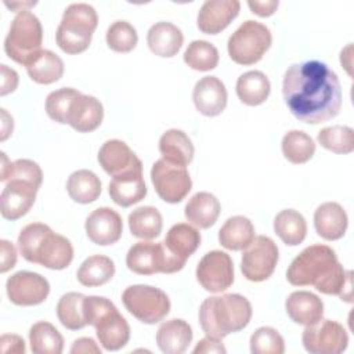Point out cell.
Masks as SVG:
<instances>
[{"label": "cell", "instance_id": "6da1fadb", "mask_svg": "<svg viewBox=\"0 0 354 354\" xmlns=\"http://www.w3.org/2000/svg\"><path fill=\"white\" fill-rule=\"evenodd\" d=\"M282 94L290 113L304 123H322L342 108V86L337 75L321 61L290 65L282 82Z\"/></svg>", "mask_w": 354, "mask_h": 354}, {"label": "cell", "instance_id": "7a4b0ae2", "mask_svg": "<svg viewBox=\"0 0 354 354\" xmlns=\"http://www.w3.org/2000/svg\"><path fill=\"white\" fill-rule=\"evenodd\" d=\"M286 279L293 286H314L324 295H337L351 303V272L339 263L328 245H311L290 263Z\"/></svg>", "mask_w": 354, "mask_h": 354}, {"label": "cell", "instance_id": "3957f363", "mask_svg": "<svg viewBox=\"0 0 354 354\" xmlns=\"http://www.w3.org/2000/svg\"><path fill=\"white\" fill-rule=\"evenodd\" d=\"M18 250L22 257L50 270H64L73 260L71 241L54 232L47 224L30 223L18 235Z\"/></svg>", "mask_w": 354, "mask_h": 354}, {"label": "cell", "instance_id": "277c9868", "mask_svg": "<svg viewBox=\"0 0 354 354\" xmlns=\"http://www.w3.org/2000/svg\"><path fill=\"white\" fill-rule=\"evenodd\" d=\"M250 301L238 293L212 296L199 307V325L210 339L223 340L248 326L252 318Z\"/></svg>", "mask_w": 354, "mask_h": 354}, {"label": "cell", "instance_id": "5b68a950", "mask_svg": "<svg viewBox=\"0 0 354 354\" xmlns=\"http://www.w3.org/2000/svg\"><path fill=\"white\" fill-rule=\"evenodd\" d=\"M83 306L87 325L95 328L97 339L105 350L116 351L127 344L130 326L111 300L102 296H86Z\"/></svg>", "mask_w": 354, "mask_h": 354}, {"label": "cell", "instance_id": "8992f818", "mask_svg": "<svg viewBox=\"0 0 354 354\" xmlns=\"http://www.w3.org/2000/svg\"><path fill=\"white\" fill-rule=\"evenodd\" d=\"M98 25V15L87 3H73L64 11L57 28L55 40L66 54H79L88 48L93 33Z\"/></svg>", "mask_w": 354, "mask_h": 354}, {"label": "cell", "instance_id": "52a82bcc", "mask_svg": "<svg viewBox=\"0 0 354 354\" xmlns=\"http://www.w3.org/2000/svg\"><path fill=\"white\" fill-rule=\"evenodd\" d=\"M41 43L43 28L40 19L29 10L18 12L4 40V51L8 58L28 66L43 50Z\"/></svg>", "mask_w": 354, "mask_h": 354}, {"label": "cell", "instance_id": "ba28073f", "mask_svg": "<svg viewBox=\"0 0 354 354\" xmlns=\"http://www.w3.org/2000/svg\"><path fill=\"white\" fill-rule=\"evenodd\" d=\"M271 41V30L264 24L248 19L230 36L228 55L235 64L253 65L263 58Z\"/></svg>", "mask_w": 354, "mask_h": 354}, {"label": "cell", "instance_id": "9c48e42d", "mask_svg": "<svg viewBox=\"0 0 354 354\" xmlns=\"http://www.w3.org/2000/svg\"><path fill=\"white\" fill-rule=\"evenodd\" d=\"M126 310L138 321L152 325L160 322L170 311L169 296L151 285H131L122 293Z\"/></svg>", "mask_w": 354, "mask_h": 354}, {"label": "cell", "instance_id": "30bf717a", "mask_svg": "<svg viewBox=\"0 0 354 354\" xmlns=\"http://www.w3.org/2000/svg\"><path fill=\"white\" fill-rule=\"evenodd\" d=\"M126 266L130 271L140 275H152L158 272L173 274L185 266L177 260L163 242L141 241L134 243L126 254Z\"/></svg>", "mask_w": 354, "mask_h": 354}, {"label": "cell", "instance_id": "8fae6325", "mask_svg": "<svg viewBox=\"0 0 354 354\" xmlns=\"http://www.w3.org/2000/svg\"><path fill=\"white\" fill-rule=\"evenodd\" d=\"M151 181L158 196L167 203L181 202L192 188L187 167L173 165L163 158L152 165Z\"/></svg>", "mask_w": 354, "mask_h": 354}, {"label": "cell", "instance_id": "7c38bea8", "mask_svg": "<svg viewBox=\"0 0 354 354\" xmlns=\"http://www.w3.org/2000/svg\"><path fill=\"white\" fill-rule=\"evenodd\" d=\"M279 259L277 243L266 235L254 236L252 243L243 249L241 271L248 281L261 282L270 278Z\"/></svg>", "mask_w": 354, "mask_h": 354}, {"label": "cell", "instance_id": "4fadbf2b", "mask_svg": "<svg viewBox=\"0 0 354 354\" xmlns=\"http://www.w3.org/2000/svg\"><path fill=\"white\" fill-rule=\"evenodd\" d=\"M301 342L311 354H339L347 348L348 335L342 324L321 318L306 326Z\"/></svg>", "mask_w": 354, "mask_h": 354}, {"label": "cell", "instance_id": "5bb4252c", "mask_svg": "<svg viewBox=\"0 0 354 354\" xmlns=\"http://www.w3.org/2000/svg\"><path fill=\"white\" fill-rule=\"evenodd\" d=\"M196 279L199 285L212 293L228 289L234 282V263L225 252H207L196 266Z\"/></svg>", "mask_w": 354, "mask_h": 354}, {"label": "cell", "instance_id": "9a60e30c", "mask_svg": "<svg viewBox=\"0 0 354 354\" xmlns=\"http://www.w3.org/2000/svg\"><path fill=\"white\" fill-rule=\"evenodd\" d=\"M7 296L15 306H37L50 293L48 281L32 271H18L6 282Z\"/></svg>", "mask_w": 354, "mask_h": 354}, {"label": "cell", "instance_id": "2e32d148", "mask_svg": "<svg viewBox=\"0 0 354 354\" xmlns=\"http://www.w3.org/2000/svg\"><path fill=\"white\" fill-rule=\"evenodd\" d=\"M40 187L25 178H10L0 195V212L7 220H18L25 216L35 203Z\"/></svg>", "mask_w": 354, "mask_h": 354}, {"label": "cell", "instance_id": "e0dca14e", "mask_svg": "<svg viewBox=\"0 0 354 354\" xmlns=\"http://www.w3.org/2000/svg\"><path fill=\"white\" fill-rule=\"evenodd\" d=\"M86 234L88 239L101 246L118 242L123 232L122 217L111 207H98L86 218Z\"/></svg>", "mask_w": 354, "mask_h": 354}, {"label": "cell", "instance_id": "ac0fdd59", "mask_svg": "<svg viewBox=\"0 0 354 354\" xmlns=\"http://www.w3.org/2000/svg\"><path fill=\"white\" fill-rule=\"evenodd\" d=\"M239 10L238 0H207L199 8L196 25L206 35H217L236 18Z\"/></svg>", "mask_w": 354, "mask_h": 354}, {"label": "cell", "instance_id": "d6986e66", "mask_svg": "<svg viewBox=\"0 0 354 354\" xmlns=\"http://www.w3.org/2000/svg\"><path fill=\"white\" fill-rule=\"evenodd\" d=\"M227 88L217 76L199 79L192 91V101L196 111L205 116H217L227 106Z\"/></svg>", "mask_w": 354, "mask_h": 354}, {"label": "cell", "instance_id": "ffe728a7", "mask_svg": "<svg viewBox=\"0 0 354 354\" xmlns=\"http://www.w3.org/2000/svg\"><path fill=\"white\" fill-rule=\"evenodd\" d=\"M109 195L111 199L122 207H129L142 201L147 195L142 165L113 176L109 183Z\"/></svg>", "mask_w": 354, "mask_h": 354}, {"label": "cell", "instance_id": "44dd1931", "mask_svg": "<svg viewBox=\"0 0 354 354\" xmlns=\"http://www.w3.org/2000/svg\"><path fill=\"white\" fill-rule=\"evenodd\" d=\"M104 119V106L93 95L79 94L71 104L66 123L79 133L94 131Z\"/></svg>", "mask_w": 354, "mask_h": 354}, {"label": "cell", "instance_id": "7402d4cb", "mask_svg": "<svg viewBox=\"0 0 354 354\" xmlns=\"http://www.w3.org/2000/svg\"><path fill=\"white\" fill-rule=\"evenodd\" d=\"M98 162L112 177L142 165L138 156L122 140L105 141L98 151Z\"/></svg>", "mask_w": 354, "mask_h": 354}, {"label": "cell", "instance_id": "603a6c76", "mask_svg": "<svg viewBox=\"0 0 354 354\" xmlns=\"http://www.w3.org/2000/svg\"><path fill=\"white\" fill-rule=\"evenodd\" d=\"M348 217L337 202H325L314 212V227L317 234L326 241L340 239L347 230Z\"/></svg>", "mask_w": 354, "mask_h": 354}, {"label": "cell", "instance_id": "cb8c5ba5", "mask_svg": "<svg viewBox=\"0 0 354 354\" xmlns=\"http://www.w3.org/2000/svg\"><path fill=\"white\" fill-rule=\"evenodd\" d=\"M285 310L295 324L307 326L324 317V301L313 292L296 290L288 296Z\"/></svg>", "mask_w": 354, "mask_h": 354}, {"label": "cell", "instance_id": "d4e9b609", "mask_svg": "<svg viewBox=\"0 0 354 354\" xmlns=\"http://www.w3.org/2000/svg\"><path fill=\"white\" fill-rule=\"evenodd\" d=\"M184 41L183 32L171 22L160 21L153 24L147 33V43L149 50L163 58L174 57Z\"/></svg>", "mask_w": 354, "mask_h": 354}, {"label": "cell", "instance_id": "484cf974", "mask_svg": "<svg viewBox=\"0 0 354 354\" xmlns=\"http://www.w3.org/2000/svg\"><path fill=\"white\" fill-rule=\"evenodd\" d=\"M192 340L189 324L180 318H173L160 324L156 330V343L165 354H183Z\"/></svg>", "mask_w": 354, "mask_h": 354}, {"label": "cell", "instance_id": "4316f807", "mask_svg": "<svg viewBox=\"0 0 354 354\" xmlns=\"http://www.w3.org/2000/svg\"><path fill=\"white\" fill-rule=\"evenodd\" d=\"M220 202L218 199L206 191L196 192L189 198L185 205L184 214L185 218L198 228H210L220 216Z\"/></svg>", "mask_w": 354, "mask_h": 354}, {"label": "cell", "instance_id": "83f0119b", "mask_svg": "<svg viewBox=\"0 0 354 354\" xmlns=\"http://www.w3.org/2000/svg\"><path fill=\"white\" fill-rule=\"evenodd\" d=\"M159 152L165 160L173 165L187 166L194 159L195 148L191 138L183 130L170 129L159 138Z\"/></svg>", "mask_w": 354, "mask_h": 354}, {"label": "cell", "instance_id": "f1b7e54d", "mask_svg": "<svg viewBox=\"0 0 354 354\" xmlns=\"http://www.w3.org/2000/svg\"><path fill=\"white\" fill-rule=\"evenodd\" d=\"M166 249L185 264L187 259L195 253L201 245V232L187 223L174 224L163 241Z\"/></svg>", "mask_w": 354, "mask_h": 354}, {"label": "cell", "instance_id": "f546056e", "mask_svg": "<svg viewBox=\"0 0 354 354\" xmlns=\"http://www.w3.org/2000/svg\"><path fill=\"white\" fill-rule=\"evenodd\" d=\"M254 239V227L245 216L230 217L218 231V242L228 250H243Z\"/></svg>", "mask_w": 354, "mask_h": 354}, {"label": "cell", "instance_id": "4dcf8cb0", "mask_svg": "<svg viewBox=\"0 0 354 354\" xmlns=\"http://www.w3.org/2000/svg\"><path fill=\"white\" fill-rule=\"evenodd\" d=\"M235 88L241 102L249 106H256L266 102L270 95L271 84L263 72L248 71L238 77Z\"/></svg>", "mask_w": 354, "mask_h": 354}, {"label": "cell", "instance_id": "1f68e13d", "mask_svg": "<svg viewBox=\"0 0 354 354\" xmlns=\"http://www.w3.org/2000/svg\"><path fill=\"white\" fill-rule=\"evenodd\" d=\"M274 231L285 245L297 246L307 235V223L297 210L285 209L275 216Z\"/></svg>", "mask_w": 354, "mask_h": 354}, {"label": "cell", "instance_id": "d6a6232c", "mask_svg": "<svg viewBox=\"0 0 354 354\" xmlns=\"http://www.w3.org/2000/svg\"><path fill=\"white\" fill-rule=\"evenodd\" d=\"M115 275V264L108 256L93 254L87 257L77 270V281L87 288L101 286Z\"/></svg>", "mask_w": 354, "mask_h": 354}, {"label": "cell", "instance_id": "836d02e7", "mask_svg": "<svg viewBox=\"0 0 354 354\" xmlns=\"http://www.w3.org/2000/svg\"><path fill=\"white\" fill-rule=\"evenodd\" d=\"M66 191L72 201L83 205L91 203L101 194V181L91 170L80 169L68 177Z\"/></svg>", "mask_w": 354, "mask_h": 354}, {"label": "cell", "instance_id": "e575fe53", "mask_svg": "<svg viewBox=\"0 0 354 354\" xmlns=\"http://www.w3.org/2000/svg\"><path fill=\"white\" fill-rule=\"evenodd\" d=\"M129 228L133 236L140 239H153L160 235L163 218L153 206H140L129 214Z\"/></svg>", "mask_w": 354, "mask_h": 354}, {"label": "cell", "instance_id": "d590c367", "mask_svg": "<svg viewBox=\"0 0 354 354\" xmlns=\"http://www.w3.org/2000/svg\"><path fill=\"white\" fill-rule=\"evenodd\" d=\"M29 77L39 84H51L64 75V62L51 50H41L39 55L26 66Z\"/></svg>", "mask_w": 354, "mask_h": 354}, {"label": "cell", "instance_id": "8d00e7d4", "mask_svg": "<svg viewBox=\"0 0 354 354\" xmlns=\"http://www.w3.org/2000/svg\"><path fill=\"white\" fill-rule=\"evenodd\" d=\"M29 343L35 354H61L64 350L62 335L53 324L46 321H39L30 326Z\"/></svg>", "mask_w": 354, "mask_h": 354}, {"label": "cell", "instance_id": "74e56055", "mask_svg": "<svg viewBox=\"0 0 354 354\" xmlns=\"http://www.w3.org/2000/svg\"><path fill=\"white\" fill-rule=\"evenodd\" d=\"M84 295L68 292L61 296L57 304V317L62 326L69 330H77L87 325L84 315Z\"/></svg>", "mask_w": 354, "mask_h": 354}, {"label": "cell", "instance_id": "f35d334b", "mask_svg": "<svg viewBox=\"0 0 354 354\" xmlns=\"http://www.w3.org/2000/svg\"><path fill=\"white\" fill-rule=\"evenodd\" d=\"M281 148L286 160L295 165H301L313 158L315 142L307 133L301 130H290L283 136Z\"/></svg>", "mask_w": 354, "mask_h": 354}, {"label": "cell", "instance_id": "ab89813d", "mask_svg": "<svg viewBox=\"0 0 354 354\" xmlns=\"http://www.w3.org/2000/svg\"><path fill=\"white\" fill-rule=\"evenodd\" d=\"M184 62L194 71L207 72L217 66L218 51L206 40H194L184 53Z\"/></svg>", "mask_w": 354, "mask_h": 354}, {"label": "cell", "instance_id": "60d3db41", "mask_svg": "<svg viewBox=\"0 0 354 354\" xmlns=\"http://www.w3.org/2000/svg\"><path fill=\"white\" fill-rule=\"evenodd\" d=\"M318 142L335 153H351L354 151V130L348 126H329L319 130Z\"/></svg>", "mask_w": 354, "mask_h": 354}, {"label": "cell", "instance_id": "b9f144b4", "mask_svg": "<svg viewBox=\"0 0 354 354\" xmlns=\"http://www.w3.org/2000/svg\"><path fill=\"white\" fill-rule=\"evenodd\" d=\"M25 178L36 185H41L43 181V171L40 166L30 160V159H17L14 162H10L7 155L1 152V169H0V181H8L10 178Z\"/></svg>", "mask_w": 354, "mask_h": 354}, {"label": "cell", "instance_id": "7bdbcfd3", "mask_svg": "<svg viewBox=\"0 0 354 354\" xmlns=\"http://www.w3.org/2000/svg\"><path fill=\"white\" fill-rule=\"evenodd\" d=\"M106 44L112 51L130 53L138 41L136 28L127 21H115L109 25L106 35Z\"/></svg>", "mask_w": 354, "mask_h": 354}, {"label": "cell", "instance_id": "ee69618b", "mask_svg": "<svg viewBox=\"0 0 354 354\" xmlns=\"http://www.w3.org/2000/svg\"><path fill=\"white\" fill-rule=\"evenodd\" d=\"M80 94L76 88L62 87L51 91L46 98V112L48 118L57 123L65 124L72 101Z\"/></svg>", "mask_w": 354, "mask_h": 354}, {"label": "cell", "instance_id": "f6af8a7d", "mask_svg": "<svg viewBox=\"0 0 354 354\" xmlns=\"http://www.w3.org/2000/svg\"><path fill=\"white\" fill-rule=\"evenodd\" d=\"M252 354H282L285 342L279 332L271 326H260L250 336Z\"/></svg>", "mask_w": 354, "mask_h": 354}, {"label": "cell", "instance_id": "bcb514c9", "mask_svg": "<svg viewBox=\"0 0 354 354\" xmlns=\"http://www.w3.org/2000/svg\"><path fill=\"white\" fill-rule=\"evenodd\" d=\"M0 246H1V264H0V272L4 274L8 270L15 267L17 263V250L14 248V245L7 241V239H1L0 241Z\"/></svg>", "mask_w": 354, "mask_h": 354}, {"label": "cell", "instance_id": "7dc6e473", "mask_svg": "<svg viewBox=\"0 0 354 354\" xmlns=\"http://www.w3.org/2000/svg\"><path fill=\"white\" fill-rule=\"evenodd\" d=\"M1 69V87H0V95H6L8 93H12L18 86V73L8 68L6 64L0 65Z\"/></svg>", "mask_w": 354, "mask_h": 354}, {"label": "cell", "instance_id": "c3c4849f", "mask_svg": "<svg viewBox=\"0 0 354 354\" xmlns=\"http://www.w3.org/2000/svg\"><path fill=\"white\" fill-rule=\"evenodd\" d=\"M0 350L1 353H25V342L18 335H3L0 337Z\"/></svg>", "mask_w": 354, "mask_h": 354}, {"label": "cell", "instance_id": "681fc988", "mask_svg": "<svg viewBox=\"0 0 354 354\" xmlns=\"http://www.w3.org/2000/svg\"><path fill=\"white\" fill-rule=\"evenodd\" d=\"M248 6L253 14H256L259 17H270L277 11L279 1L278 0H266V1L249 0Z\"/></svg>", "mask_w": 354, "mask_h": 354}, {"label": "cell", "instance_id": "f907efd6", "mask_svg": "<svg viewBox=\"0 0 354 354\" xmlns=\"http://www.w3.org/2000/svg\"><path fill=\"white\" fill-rule=\"evenodd\" d=\"M72 354H101L100 346L91 337H79L71 347Z\"/></svg>", "mask_w": 354, "mask_h": 354}, {"label": "cell", "instance_id": "816d5d0a", "mask_svg": "<svg viewBox=\"0 0 354 354\" xmlns=\"http://www.w3.org/2000/svg\"><path fill=\"white\" fill-rule=\"evenodd\" d=\"M227 350L223 346L221 340H216V339H210V337H205L202 340L198 342V344L194 348V354L198 353H221L224 354Z\"/></svg>", "mask_w": 354, "mask_h": 354}, {"label": "cell", "instance_id": "f5cc1de1", "mask_svg": "<svg viewBox=\"0 0 354 354\" xmlns=\"http://www.w3.org/2000/svg\"><path fill=\"white\" fill-rule=\"evenodd\" d=\"M0 111H1V136H0V140L4 141L12 133L14 122H12L11 115H8V112L4 108H1Z\"/></svg>", "mask_w": 354, "mask_h": 354}, {"label": "cell", "instance_id": "db71d44e", "mask_svg": "<svg viewBox=\"0 0 354 354\" xmlns=\"http://www.w3.org/2000/svg\"><path fill=\"white\" fill-rule=\"evenodd\" d=\"M351 50H353V46L348 44L340 53V64L346 68V71L350 76H351Z\"/></svg>", "mask_w": 354, "mask_h": 354}]
</instances>
